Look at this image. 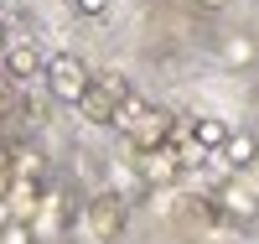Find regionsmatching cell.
<instances>
[{
	"label": "cell",
	"mask_w": 259,
	"mask_h": 244,
	"mask_svg": "<svg viewBox=\"0 0 259 244\" xmlns=\"http://www.w3.org/2000/svg\"><path fill=\"white\" fill-rule=\"evenodd\" d=\"M47 94L57 99V104H83L89 99V88H94V68L83 57H73V52H62V57H47Z\"/></svg>",
	"instance_id": "obj_1"
},
{
	"label": "cell",
	"mask_w": 259,
	"mask_h": 244,
	"mask_svg": "<svg viewBox=\"0 0 259 244\" xmlns=\"http://www.w3.org/2000/svg\"><path fill=\"white\" fill-rule=\"evenodd\" d=\"M0 62H6V78H16V83H31V78L47 73V52H41L36 37H26V31H11L0 42Z\"/></svg>",
	"instance_id": "obj_2"
},
{
	"label": "cell",
	"mask_w": 259,
	"mask_h": 244,
	"mask_svg": "<svg viewBox=\"0 0 259 244\" xmlns=\"http://www.w3.org/2000/svg\"><path fill=\"white\" fill-rule=\"evenodd\" d=\"M187 166H182V141L171 135L166 146H156V151H135V177L145 187H171L182 177Z\"/></svg>",
	"instance_id": "obj_3"
},
{
	"label": "cell",
	"mask_w": 259,
	"mask_h": 244,
	"mask_svg": "<svg viewBox=\"0 0 259 244\" xmlns=\"http://www.w3.org/2000/svg\"><path fill=\"white\" fill-rule=\"evenodd\" d=\"M124 218H130L124 197L119 192H99V197H89V208H83V229H89V239L109 244V239L124 234Z\"/></svg>",
	"instance_id": "obj_4"
},
{
	"label": "cell",
	"mask_w": 259,
	"mask_h": 244,
	"mask_svg": "<svg viewBox=\"0 0 259 244\" xmlns=\"http://www.w3.org/2000/svg\"><path fill=\"white\" fill-rule=\"evenodd\" d=\"M41 177H11L6 182V208H11V218H21V224H31L36 218V208H41Z\"/></svg>",
	"instance_id": "obj_5"
},
{
	"label": "cell",
	"mask_w": 259,
	"mask_h": 244,
	"mask_svg": "<svg viewBox=\"0 0 259 244\" xmlns=\"http://www.w3.org/2000/svg\"><path fill=\"white\" fill-rule=\"evenodd\" d=\"M218 213L223 218H239V224H254V218H259V197L244 182H223L218 187Z\"/></svg>",
	"instance_id": "obj_6"
},
{
	"label": "cell",
	"mask_w": 259,
	"mask_h": 244,
	"mask_svg": "<svg viewBox=\"0 0 259 244\" xmlns=\"http://www.w3.org/2000/svg\"><path fill=\"white\" fill-rule=\"evenodd\" d=\"M218 57H223L228 73H244V68H254V62H259V42H254L249 31H228V37L218 42Z\"/></svg>",
	"instance_id": "obj_7"
},
{
	"label": "cell",
	"mask_w": 259,
	"mask_h": 244,
	"mask_svg": "<svg viewBox=\"0 0 259 244\" xmlns=\"http://www.w3.org/2000/svg\"><path fill=\"white\" fill-rule=\"evenodd\" d=\"M150 120H156V104H145L140 94H130L124 104H114V130H119V135H130V141H135Z\"/></svg>",
	"instance_id": "obj_8"
},
{
	"label": "cell",
	"mask_w": 259,
	"mask_h": 244,
	"mask_svg": "<svg viewBox=\"0 0 259 244\" xmlns=\"http://www.w3.org/2000/svg\"><path fill=\"white\" fill-rule=\"evenodd\" d=\"M218 156H223V166H228V171H249V166L259 161V135H254V130H233L228 146L218 151Z\"/></svg>",
	"instance_id": "obj_9"
},
{
	"label": "cell",
	"mask_w": 259,
	"mask_h": 244,
	"mask_svg": "<svg viewBox=\"0 0 259 244\" xmlns=\"http://www.w3.org/2000/svg\"><path fill=\"white\" fill-rule=\"evenodd\" d=\"M187 135H192V146H202L207 156H218V151L228 146V135H233V130H228V120H218V115H197Z\"/></svg>",
	"instance_id": "obj_10"
},
{
	"label": "cell",
	"mask_w": 259,
	"mask_h": 244,
	"mask_svg": "<svg viewBox=\"0 0 259 244\" xmlns=\"http://www.w3.org/2000/svg\"><path fill=\"white\" fill-rule=\"evenodd\" d=\"M57 229H68V203L57 208V192H41V208H36V218H31V234H36L41 244H52Z\"/></svg>",
	"instance_id": "obj_11"
},
{
	"label": "cell",
	"mask_w": 259,
	"mask_h": 244,
	"mask_svg": "<svg viewBox=\"0 0 259 244\" xmlns=\"http://www.w3.org/2000/svg\"><path fill=\"white\" fill-rule=\"evenodd\" d=\"M78 109H83V120H89V125H104V130H114V99H104L99 88H89V99H83Z\"/></svg>",
	"instance_id": "obj_12"
},
{
	"label": "cell",
	"mask_w": 259,
	"mask_h": 244,
	"mask_svg": "<svg viewBox=\"0 0 259 244\" xmlns=\"http://www.w3.org/2000/svg\"><path fill=\"white\" fill-rule=\"evenodd\" d=\"M94 88H99L104 99H114V104H124L130 94H135V88H130V78H124L119 68H104V73H94Z\"/></svg>",
	"instance_id": "obj_13"
},
{
	"label": "cell",
	"mask_w": 259,
	"mask_h": 244,
	"mask_svg": "<svg viewBox=\"0 0 259 244\" xmlns=\"http://www.w3.org/2000/svg\"><path fill=\"white\" fill-rule=\"evenodd\" d=\"M0 244H36V234H31V224L11 218V224H0Z\"/></svg>",
	"instance_id": "obj_14"
},
{
	"label": "cell",
	"mask_w": 259,
	"mask_h": 244,
	"mask_svg": "<svg viewBox=\"0 0 259 244\" xmlns=\"http://www.w3.org/2000/svg\"><path fill=\"white\" fill-rule=\"evenodd\" d=\"M11 177H41V156L26 146V151H16V171Z\"/></svg>",
	"instance_id": "obj_15"
},
{
	"label": "cell",
	"mask_w": 259,
	"mask_h": 244,
	"mask_svg": "<svg viewBox=\"0 0 259 244\" xmlns=\"http://www.w3.org/2000/svg\"><path fill=\"white\" fill-rule=\"evenodd\" d=\"M109 6H114V0H73V11H78L83 21H104V16H109Z\"/></svg>",
	"instance_id": "obj_16"
},
{
	"label": "cell",
	"mask_w": 259,
	"mask_h": 244,
	"mask_svg": "<svg viewBox=\"0 0 259 244\" xmlns=\"http://www.w3.org/2000/svg\"><path fill=\"white\" fill-rule=\"evenodd\" d=\"M0 171H16V151H11L6 141H0Z\"/></svg>",
	"instance_id": "obj_17"
},
{
	"label": "cell",
	"mask_w": 259,
	"mask_h": 244,
	"mask_svg": "<svg viewBox=\"0 0 259 244\" xmlns=\"http://www.w3.org/2000/svg\"><path fill=\"white\" fill-rule=\"evenodd\" d=\"M254 109H259V83H254Z\"/></svg>",
	"instance_id": "obj_18"
}]
</instances>
